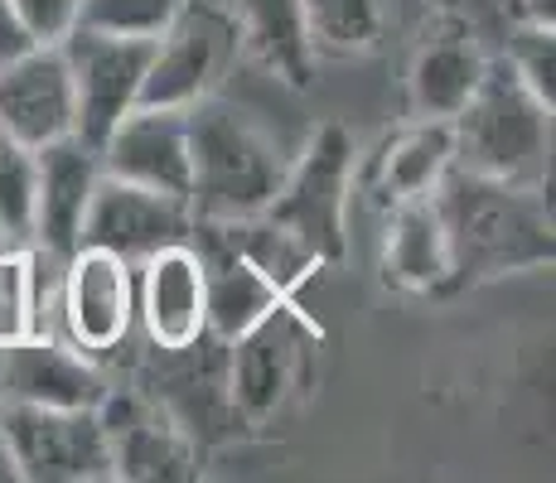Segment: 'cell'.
I'll list each match as a JSON object with an SVG mask.
<instances>
[{"label": "cell", "mask_w": 556, "mask_h": 483, "mask_svg": "<svg viewBox=\"0 0 556 483\" xmlns=\"http://www.w3.org/2000/svg\"><path fill=\"white\" fill-rule=\"evenodd\" d=\"M309 334H315L309 319L295 309V300H286L281 309H271V315H266L262 325H252L242 339L223 343V348H228L223 378H228L232 416L262 425L281 411L295 378H301V353H305Z\"/></svg>", "instance_id": "9"}, {"label": "cell", "mask_w": 556, "mask_h": 483, "mask_svg": "<svg viewBox=\"0 0 556 483\" xmlns=\"http://www.w3.org/2000/svg\"><path fill=\"white\" fill-rule=\"evenodd\" d=\"M455 165L504 185H552V106L522 88L508 59H489L484 82L451 116Z\"/></svg>", "instance_id": "3"}, {"label": "cell", "mask_w": 556, "mask_h": 483, "mask_svg": "<svg viewBox=\"0 0 556 483\" xmlns=\"http://www.w3.org/2000/svg\"><path fill=\"white\" fill-rule=\"evenodd\" d=\"M358 175V145L339 122L315 126V136L286 165L271 203L262 208L266 223L291 232L305 252H315L325 266H339L349 252V189Z\"/></svg>", "instance_id": "4"}, {"label": "cell", "mask_w": 556, "mask_h": 483, "mask_svg": "<svg viewBox=\"0 0 556 483\" xmlns=\"http://www.w3.org/2000/svg\"><path fill=\"white\" fill-rule=\"evenodd\" d=\"M238 20V49L252 53L276 82L305 92L315 82V45H309L305 25V0H238L232 5Z\"/></svg>", "instance_id": "21"}, {"label": "cell", "mask_w": 556, "mask_h": 483, "mask_svg": "<svg viewBox=\"0 0 556 483\" xmlns=\"http://www.w3.org/2000/svg\"><path fill=\"white\" fill-rule=\"evenodd\" d=\"M39 213H35V246L68 256L78 246V228L88 199L102 179V160L92 145H83L78 136H59V141L39 145Z\"/></svg>", "instance_id": "18"}, {"label": "cell", "mask_w": 556, "mask_h": 483, "mask_svg": "<svg viewBox=\"0 0 556 483\" xmlns=\"http://www.w3.org/2000/svg\"><path fill=\"white\" fill-rule=\"evenodd\" d=\"M15 474L25 483H98L116 479L112 440L98 406H25L0 402Z\"/></svg>", "instance_id": "5"}, {"label": "cell", "mask_w": 556, "mask_h": 483, "mask_svg": "<svg viewBox=\"0 0 556 483\" xmlns=\"http://www.w3.org/2000/svg\"><path fill=\"white\" fill-rule=\"evenodd\" d=\"M189 242L199 246L203 276H208V285H203V315H208V339L213 343L242 339L252 325H262L271 309H281L286 300H291L271 276H262L252 262H242L238 252L218 246L213 238L189 232Z\"/></svg>", "instance_id": "19"}, {"label": "cell", "mask_w": 556, "mask_h": 483, "mask_svg": "<svg viewBox=\"0 0 556 483\" xmlns=\"http://www.w3.org/2000/svg\"><path fill=\"white\" fill-rule=\"evenodd\" d=\"M73 122L78 102L59 45H29L0 63V136L39 150L59 136H73Z\"/></svg>", "instance_id": "12"}, {"label": "cell", "mask_w": 556, "mask_h": 483, "mask_svg": "<svg viewBox=\"0 0 556 483\" xmlns=\"http://www.w3.org/2000/svg\"><path fill=\"white\" fill-rule=\"evenodd\" d=\"M0 368H5V339H0Z\"/></svg>", "instance_id": "30"}, {"label": "cell", "mask_w": 556, "mask_h": 483, "mask_svg": "<svg viewBox=\"0 0 556 483\" xmlns=\"http://www.w3.org/2000/svg\"><path fill=\"white\" fill-rule=\"evenodd\" d=\"M106 175L189 199V122L179 106L136 102L98 145Z\"/></svg>", "instance_id": "15"}, {"label": "cell", "mask_w": 556, "mask_h": 483, "mask_svg": "<svg viewBox=\"0 0 556 483\" xmlns=\"http://www.w3.org/2000/svg\"><path fill=\"white\" fill-rule=\"evenodd\" d=\"M25 25L29 45H63L78 29V5L83 0H10Z\"/></svg>", "instance_id": "26"}, {"label": "cell", "mask_w": 556, "mask_h": 483, "mask_svg": "<svg viewBox=\"0 0 556 483\" xmlns=\"http://www.w3.org/2000/svg\"><path fill=\"white\" fill-rule=\"evenodd\" d=\"M489 53L475 39L469 25H441L421 39L412 59V73H406V102H412V116H426V122H451L459 106L475 97V88L484 82Z\"/></svg>", "instance_id": "16"}, {"label": "cell", "mask_w": 556, "mask_h": 483, "mask_svg": "<svg viewBox=\"0 0 556 483\" xmlns=\"http://www.w3.org/2000/svg\"><path fill=\"white\" fill-rule=\"evenodd\" d=\"M513 25H538V29H556V0H504Z\"/></svg>", "instance_id": "27"}, {"label": "cell", "mask_w": 556, "mask_h": 483, "mask_svg": "<svg viewBox=\"0 0 556 483\" xmlns=\"http://www.w3.org/2000/svg\"><path fill=\"white\" fill-rule=\"evenodd\" d=\"M5 252H10V246H5V238H0V256H5Z\"/></svg>", "instance_id": "31"}, {"label": "cell", "mask_w": 556, "mask_h": 483, "mask_svg": "<svg viewBox=\"0 0 556 483\" xmlns=\"http://www.w3.org/2000/svg\"><path fill=\"white\" fill-rule=\"evenodd\" d=\"M435 213L451 242V290L552 266V199L538 185H504L451 165L435 185Z\"/></svg>", "instance_id": "1"}, {"label": "cell", "mask_w": 556, "mask_h": 483, "mask_svg": "<svg viewBox=\"0 0 556 483\" xmlns=\"http://www.w3.org/2000/svg\"><path fill=\"white\" fill-rule=\"evenodd\" d=\"M382 281L402 295H455L451 290V242L435 213V199H406L388 208L382 232Z\"/></svg>", "instance_id": "17"}, {"label": "cell", "mask_w": 556, "mask_h": 483, "mask_svg": "<svg viewBox=\"0 0 556 483\" xmlns=\"http://www.w3.org/2000/svg\"><path fill=\"white\" fill-rule=\"evenodd\" d=\"M508 68L522 78V88L538 97L542 106L556 112V29L538 25H513V45H508Z\"/></svg>", "instance_id": "25"}, {"label": "cell", "mask_w": 556, "mask_h": 483, "mask_svg": "<svg viewBox=\"0 0 556 483\" xmlns=\"http://www.w3.org/2000/svg\"><path fill=\"white\" fill-rule=\"evenodd\" d=\"M59 49H63V59H68L73 102H78L73 136L98 150L106 141V131L141 102V82H146V68H151L155 39L98 35V29L78 25Z\"/></svg>", "instance_id": "7"}, {"label": "cell", "mask_w": 556, "mask_h": 483, "mask_svg": "<svg viewBox=\"0 0 556 483\" xmlns=\"http://www.w3.org/2000/svg\"><path fill=\"white\" fill-rule=\"evenodd\" d=\"M112 392L98 358L73 348L63 334H15L5 339L0 402L25 406H102Z\"/></svg>", "instance_id": "14"}, {"label": "cell", "mask_w": 556, "mask_h": 483, "mask_svg": "<svg viewBox=\"0 0 556 483\" xmlns=\"http://www.w3.org/2000/svg\"><path fill=\"white\" fill-rule=\"evenodd\" d=\"M238 59V20L223 5L189 0L179 20L155 39L151 68L141 82V106H194L199 97H213Z\"/></svg>", "instance_id": "6"}, {"label": "cell", "mask_w": 556, "mask_h": 483, "mask_svg": "<svg viewBox=\"0 0 556 483\" xmlns=\"http://www.w3.org/2000/svg\"><path fill=\"white\" fill-rule=\"evenodd\" d=\"M39 160L29 145L0 136V238L5 246H35Z\"/></svg>", "instance_id": "23"}, {"label": "cell", "mask_w": 556, "mask_h": 483, "mask_svg": "<svg viewBox=\"0 0 556 483\" xmlns=\"http://www.w3.org/2000/svg\"><path fill=\"white\" fill-rule=\"evenodd\" d=\"M189 232H194L189 199L131 185V179H116L102 169L98 189L88 199V213H83L78 246H102V252H116L122 262L141 266L160 246L189 242Z\"/></svg>", "instance_id": "10"}, {"label": "cell", "mask_w": 556, "mask_h": 483, "mask_svg": "<svg viewBox=\"0 0 556 483\" xmlns=\"http://www.w3.org/2000/svg\"><path fill=\"white\" fill-rule=\"evenodd\" d=\"M25 49H29V35H25V25H20L15 5L0 0V63L15 59V53H25Z\"/></svg>", "instance_id": "28"}, {"label": "cell", "mask_w": 556, "mask_h": 483, "mask_svg": "<svg viewBox=\"0 0 556 483\" xmlns=\"http://www.w3.org/2000/svg\"><path fill=\"white\" fill-rule=\"evenodd\" d=\"M305 25L315 53L363 59L388 35V0H305Z\"/></svg>", "instance_id": "22"}, {"label": "cell", "mask_w": 556, "mask_h": 483, "mask_svg": "<svg viewBox=\"0 0 556 483\" xmlns=\"http://www.w3.org/2000/svg\"><path fill=\"white\" fill-rule=\"evenodd\" d=\"M15 455H10V440H5V425H0V483H15Z\"/></svg>", "instance_id": "29"}, {"label": "cell", "mask_w": 556, "mask_h": 483, "mask_svg": "<svg viewBox=\"0 0 556 483\" xmlns=\"http://www.w3.org/2000/svg\"><path fill=\"white\" fill-rule=\"evenodd\" d=\"M203 285L208 276L194 242H169L136 266V319L160 353L189 348L208 334Z\"/></svg>", "instance_id": "13"}, {"label": "cell", "mask_w": 556, "mask_h": 483, "mask_svg": "<svg viewBox=\"0 0 556 483\" xmlns=\"http://www.w3.org/2000/svg\"><path fill=\"white\" fill-rule=\"evenodd\" d=\"M455 165V136L451 122H426L412 116V126H402L397 136H388L382 150L368 165V193L392 208L406 199H431L435 185L451 175Z\"/></svg>", "instance_id": "20"}, {"label": "cell", "mask_w": 556, "mask_h": 483, "mask_svg": "<svg viewBox=\"0 0 556 483\" xmlns=\"http://www.w3.org/2000/svg\"><path fill=\"white\" fill-rule=\"evenodd\" d=\"M189 122V208L194 218H252L286 175L281 145L242 106L199 97Z\"/></svg>", "instance_id": "2"}, {"label": "cell", "mask_w": 556, "mask_h": 483, "mask_svg": "<svg viewBox=\"0 0 556 483\" xmlns=\"http://www.w3.org/2000/svg\"><path fill=\"white\" fill-rule=\"evenodd\" d=\"M136 325V266L102 246H73L63 256L59 334L88 358H106Z\"/></svg>", "instance_id": "8"}, {"label": "cell", "mask_w": 556, "mask_h": 483, "mask_svg": "<svg viewBox=\"0 0 556 483\" xmlns=\"http://www.w3.org/2000/svg\"><path fill=\"white\" fill-rule=\"evenodd\" d=\"M106 440H112L116 479H194L199 449L194 435L146 392H106L98 406Z\"/></svg>", "instance_id": "11"}, {"label": "cell", "mask_w": 556, "mask_h": 483, "mask_svg": "<svg viewBox=\"0 0 556 483\" xmlns=\"http://www.w3.org/2000/svg\"><path fill=\"white\" fill-rule=\"evenodd\" d=\"M189 0H83L78 25L122 39H160Z\"/></svg>", "instance_id": "24"}]
</instances>
